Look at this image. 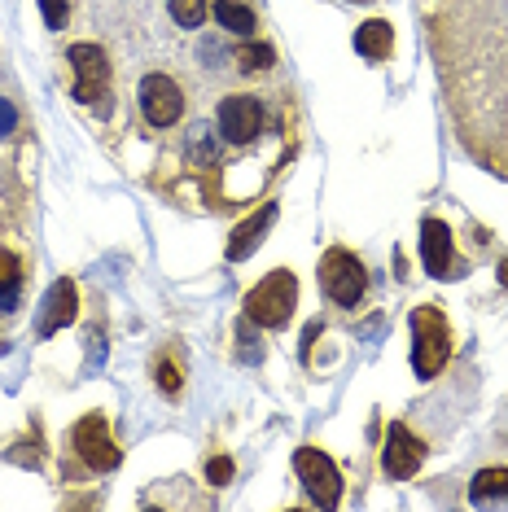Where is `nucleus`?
I'll list each match as a JSON object with an SVG mask.
<instances>
[{"label":"nucleus","mask_w":508,"mask_h":512,"mask_svg":"<svg viewBox=\"0 0 508 512\" xmlns=\"http://www.w3.org/2000/svg\"><path fill=\"white\" fill-rule=\"evenodd\" d=\"M452 355V333H447V320L438 316L434 307H417L412 311V368L417 377H438Z\"/></svg>","instance_id":"1"},{"label":"nucleus","mask_w":508,"mask_h":512,"mask_svg":"<svg viewBox=\"0 0 508 512\" xmlns=\"http://www.w3.org/2000/svg\"><path fill=\"white\" fill-rule=\"evenodd\" d=\"M294 302H298V281H294V272L281 267V272H272L268 281L254 285L246 294V320L263 324V329H281L290 320Z\"/></svg>","instance_id":"2"},{"label":"nucleus","mask_w":508,"mask_h":512,"mask_svg":"<svg viewBox=\"0 0 508 512\" xmlns=\"http://www.w3.org/2000/svg\"><path fill=\"white\" fill-rule=\"evenodd\" d=\"M364 263L355 259L351 250H329L325 259H320V289L338 302V307H355V302L364 298Z\"/></svg>","instance_id":"3"},{"label":"nucleus","mask_w":508,"mask_h":512,"mask_svg":"<svg viewBox=\"0 0 508 512\" xmlns=\"http://www.w3.org/2000/svg\"><path fill=\"white\" fill-rule=\"evenodd\" d=\"M294 469H298V482L307 486L311 504L333 508V504H338V499H342V477H338V464H333V460L325 456V451H316V447H298Z\"/></svg>","instance_id":"4"},{"label":"nucleus","mask_w":508,"mask_h":512,"mask_svg":"<svg viewBox=\"0 0 508 512\" xmlns=\"http://www.w3.org/2000/svg\"><path fill=\"white\" fill-rule=\"evenodd\" d=\"M75 451H79V460L88 464V469H97V473H110V469H119V460H123V451L114 447V438H110V429L101 416H88V421H79L75 425Z\"/></svg>","instance_id":"5"},{"label":"nucleus","mask_w":508,"mask_h":512,"mask_svg":"<svg viewBox=\"0 0 508 512\" xmlns=\"http://www.w3.org/2000/svg\"><path fill=\"white\" fill-rule=\"evenodd\" d=\"M71 71H75V97L92 106V101L106 97V84H110V62L97 44H75L71 53Z\"/></svg>","instance_id":"6"},{"label":"nucleus","mask_w":508,"mask_h":512,"mask_svg":"<svg viewBox=\"0 0 508 512\" xmlns=\"http://www.w3.org/2000/svg\"><path fill=\"white\" fill-rule=\"evenodd\" d=\"M215 123H219V132H224L228 145H250L254 136H259V127H263V110H259V101L254 97H241L237 92V97L219 101Z\"/></svg>","instance_id":"7"},{"label":"nucleus","mask_w":508,"mask_h":512,"mask_svg":"<svg viewBox=\"0 0 508 512\" xmlns=\"http://www.w3.org/2000/svg\"><path fill=\"white\" fill-rule=\"evenodd\" d=\"M141 114L154 127H171L184 114V92L176 88V79L167 75H145L141 79Z\"/></svg>","instance_id":"8"},{"label":"nucleus","mask_w":508,"mask_h":512,"mask_svg":"<svg viewBox=\"0 0 508 512\" xmlns=\"http://www.w3.org/2000/svg\"><path fill=\"white\" fill-rule=\"evenodd\" d=\"M421 460H425L421 442L412 438L403 425H390L386 429V451H381V469H386L390 477H412L421 469Z\"/></svg>","instance_id":"9"},{"label":"nucleus","mask_w":508,"mask_h":512,"mask_svg":"<svg viewBox=\"0 0 508 512\" xmlns=\"http://www.w3.org/2000/svg\"><path fill=\"white\" fill-rule=\"evenodd\" d=\"M421 259H425V272L438 276V281H447V276H456V254H452V232H447L443 219H425L421 224Z\"/></svg>","instance_id":"10"},{"label":"nucleus","mask_w":508,"mask_h":512,"mask_svg":"<svg viewBox=\"0 0 508 512\" xmlns=\"http://www.w3.org/2000/svg\"><path fill=\"white\" fill-rule=\"evenodd\" d=\"M75 307H79L75 281H57V285H53V294H49V302H44V316H40L36 329H40V333H57L62 324H71V320H75Z\"/></svg>","instance_id":"11"},{"label":"nucleus","mask_w":508,"mask_h":512,"mask_svg":"<svg viewBox=\"0 0 508 512\" xmlns=\"http://www.w3.org/2000/svg\"><path fill=\"white\" fill-rule=\"evenodd\" d=\"M355 49H360L368 62H381V57L395 49V27H390V22H381V18L364 22V27L355 31Z\"/></svg>","instance_id":"12"},{"label":"nucleus","mask_w":508,"mask_h":512,"mask_svg":"<svg viewBox=\"0 0 508 512\" xmlns=\"http://www.w3.org/2000/svg\"><path fill=\"white\" fill-rule=\"evenodd\" d=\"M272 219H276V206H263L259 219H246V224L233 232V241H228V254H233V259H246V254L263 241V228H268Z\"/></svg>","instance_id":"13"},{"label":"nucleus","mask_w":508,"mask_h":512,"mask_svg":"<svg viewBox=\"0 0 508 512\" xmlns=\"http://www.w3.org/2000/svg\"><path fill=\"white\" fill-rule=\"evenodd\" d=\"M215 22H219V27H228L233 36H250V31L259 27L254 9L241 5V0H215Z\"/></svg>","instance_id":"14"},{"label":"nucleus","mask_w":508,"mask_h":512,"mask_svg":"<svg viewBox=\"0 0 508 512\" xmlns=\"http://www.w3.org/2000/svg\"><path fill=\"white\" fill-rule=\"evenodd\" d=\"M469 495H473V499H491V495H508V469H482L478 477H473Z\"/></svg>","instance_id":"15"},{"label":"nucleus","mask_w":508,"mask_h":512,"mask_svg":"<svg viewBox=\"0 0 508 512\" xmlns=\"http://www.w3.org/2000/svg\"><path fill=\"white\" fill-rule=\"evenodd\" d=\"M237 62H241L246 75H254V71H268V66L276 62V53L268 49V44H246V49L237 53Z\"/></svg>","instance_id":"16"},{"label":"nucleus","mask_w":508,"mask_h":512,"mask_svg":"<svg viewBox=\"0 0 508 512\" xmlns=\"http://www.w3.org/2000/svg\"><path fill=\"white\" fill-rule=\"evenodd\" d=\"M167 5H171V18H176L180 27H202L206 0H167Z\"/></svg>","instance_id":"17"},{"label":"nucleus","mask_w":508,"mask_h":512,"mask_svg":"<svg viewBox=\"0 0 508 512\" xmlns=\"http://www.w3.org/2000/svg\"><path fill=\"white\" fill-rule=\"evenodd\" d=\"M40 9H44V18H49V27H53V31H62V27H66V18H71L66 0H40Z\"/></svg>","instance_id":"18"},{"label":"nucleus","mask_w":508,"mask_h":512,"mask_svg":"<svg viewBox=\"0 0 508 512\" xmlns=\"http://www.w3.org/2000/svg\"><path fill=\"white\" fill-rule=\"evenodd\" d=\"M206 477H211L215 486H224L228 477H233V460H224V456H215L211 464H206Z\"/></svg>","instance_id":"19"},{"label":"nucleus","mask_w":508,"mask_h":512,"mask_svg":"<svg viewBox=\"0 0 508 512\" xmlns=\"http://www.w3.org/2000/svg\"><path fill=\"white\" fill-rule=\"evenodd\" d=\"M0 281H5V285L18 281V259L9 250H0Z\"/></svg>","instance_id":"20"},{"label":"nucleus","mask_w":508,"mask_h":512,"mask_svg":"<svg viewBox=\"0 0 508 512\" xmlns=\"http://www.w3.org/2000/svg\"><path fill=\"white\" fill-rule=\"evenodd\" d=\"M158 386H163L167 394H176V390H180V377H176V368H171V364L158 368Z\"/></svg>","instance_id":"21"},{"label":"nucleus","mask_w":508,"mask_h":512,"mask_svg":"<svg viewBox=\"0 0 508 512\" xmlns=\"http://www.w3.org/2000/svg\"><path fill=\"white\" fill-rule=\"evenodd\" d=\"M14 302H18L14 285H5V281H0V311H14Z\"/></svg>","instance_id":"22"},{"label":"nucleus","mask_w":508,"mask_h":512,"mask_svg":"<svg viewBox=\"0 0 508 512\" xmlns=\"http://www.w3.org/2000/svg\"><path fill=\"white\" fill-rule=\"evenodd\" d=\"M9 127H14V110H9V106H5V101H0V136H5V132H9Z\"/></svg>","instance_id":"23"},{"label":"nucleus","mask_w":508,"mask_h":512,"mask_svg":"<svg viewBox=\"0 0 508 512\" xmlns=\"http://www.w3.org/2000/svg\"><path fill=\"white\" fill-rule=\"evenodd\" d=\"M500 281H504V285H508V263H504V267H500Z\"/></svg>","instance_id":"24"}]
</instances>
